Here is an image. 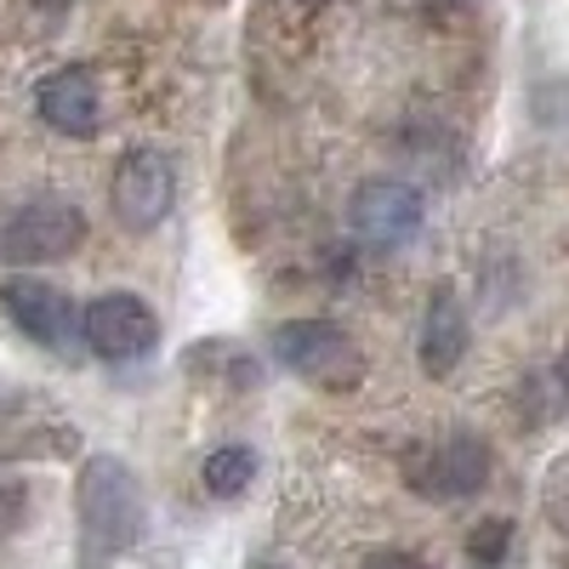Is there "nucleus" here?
<instances>
[{
    "label": "nucleus",
    "instance_id": "obj_9",
    "mask_svg": "<svg viewBox=\"0 0 569 569\" xmlns=\"http://www.w3.org/2000/svg\"><path fill=\"white\" fill-rule=\"evenodd\" d=\"M34 109H40V120L52 126L58 137L86 142V137L103 131V86H98V74H91L86 63L52 69L34 86Z\"/></svg>",
    "mask_w": 569,
    "mask_h": 569
},
{
    "label": "nucleus",
    "instance_id": "obj_5",
    "mask_svg": "<svg viewBox=\"0 0 569 569\" xmlns=\"http://www.w3.org/2000/svg\"><path fill=\"white\" fill-rule=\"evenodd\" d=\"M0 308L23 330V337L46 353H63L80 342V308L63 284L40 279V273H7L0 279Z\"/></svg>",
    "mask_w": 569,
    "mask_h": 569
},
{
    "label": "nucleus",
    "instance_id": "obj_6",
    "mask_svg": "<svg viewBox=\"0 0 569 569\" xmlns=\"http://www.w3.org/2000/svg\"><path fill=\"white\" fill-rule=\"evenodd\" d=\"M485 479H490V450L472 433H456V439H439V445H416L405 456V485L427 501L479 496Z\"/></svg>",
    "mask_w": 569,
    "mask_h": 569
},
{
    "label": "nucleus",
    "instance_id": "obj_3",
    "mask_svg": "<svg viewBox=\"0 0 569 569\" xmlns=\"http://www.w3.org/2000/svg\"><path fill=\"white\" fill-rule=\"evenodd\" d=\"M86 246V217L69 200H18L0 206V268L63 262Z\"/></svg>",
    "mask_w": 569,
    "mask_h": 569
},
{
    "label": "nucleus",
    "instance_id": "obj_10",
    "mask_svg": "<svg viewBox=\"0 0 569 569\" xmlns=\"http://www.w3.org/2000/svg\"><path fill=\"white\" fill-rule=\"evenodd\" d=\"M467 308L456 297V284H433V297H427V313H421V370L427 376H456L461 359H467Z\"/></svg>",
    "mask_w": 569,
    "mask_h": 569
},
{
    "label": "nucleus",
    "instance_id": "obj_13",
    "mask_svg": "<svg viewBox=\"0 0 569 569\" xmlns=\"http://www.w3.org/2000/svg\"><path fill=\"white\" fill-rule=\"evenodd\" d=\"M365 569H421L416 558H405V552H382V558H370Z\"/></svg>",
    "mask_w": 569,
    "mask_h": 569
},
{
    "label": "nucleus",
    "instance_id": "obj_8",
    "mask_svg": "<svg viewBox=\"0 0 569 569\" xmlns=\"http://www.w3.org/2000/svg\"><path fill=\"white\" fill-rule=\"evenodd\" d=\"M177 200V171L160 149H126L114 166V188H109V206L120 217V228L131 233H154L171 217Z\"/></svg>",
    "mask_w": 569,
    "mask_h": 569
},
{
    "label": "nucleus",
    "instance_id": "obj_4",
    "mask_svg": "<svg viewBox=\"0 0 569 569\" xmlns=\"http://www.w3.org/2000/svg\"><path fill=\"white\" fill-rule=\"evenodd\" d=\"M80 342L109 365H131L160 348V313L137 291H103L80 308Z\"/></svg>",
    "mask_w": 569,
    "mask_h": 569
},
{
    "label": "nucleus",
    "instance_id": "obj_2",
    "mask_svg": "<svg viewBox=\"0 0 569 569\" xmlns=\"http://www.w3.org/2000/svg\"><path fill=\"white\" fill-rule=\"evenodd\" d=\"M273 359L291 376H302L308 388H325V393H353L365 382L359 342L330 319H284L273 330Z\"/></svg>",
    "mask_w": 569,
    "mask_h": 569
},
{
    "label": "nucleus",
    "instance_id": "obj_11",
    "mask_svg": "<svg viewBox=\"0 0 569 569\" xmlns=\"http://www.w3.org/2000/svg\"><path fill=\"white\" fill-rule=\"evenodd\" d=\"M257 485V450L251 445H222L206 456V490L217 501H233V496H246Z\"/></svg>",
    "mask_w": 569,
    "mask_h": 569
},
{
    "label": "nucleus",
    "instance_id": "obj_7",
    "mask_svg": "<svg viewBox=\"0 0 569 569\" xmlns=\"http://www.w3.org/2000/svg\"><path fill=\"white\" fill-rule=\"evenodd\" d=\"M348 228L370 251H399L421 233V194L399 177H370L348 200Z\"/></svg>",
    "mask_w": 569,
    "mask_h": 569
},
{
    "label": "nucleus",
    "instance_id": "obj_12",
    "mask_svg": "<svg viewBox=\"0 0 569 569\" xmlns=\"http://www.w3.org/2000/svg\"><path fill=\"white\" fill-rule=\"evenodd\" d=\"M472 558H479V563H501L507 558V547H512V525H501V518H490V525H479V530H472Z\"/></svg>",
    "mask_w": 569,
    "mask_h": 569
},
{
    "label": "nucleus",
    "instance_id": "obj_1",
    "mask_svg": "<svg viewBox=\"0 0 569 569\" xmlns=\"http://www.w3.org/2000/svg\"><path fill=\"white\" fill-rule=\"evenodd\" d=\"M74 518H80V563L109 569L142 541V485L120 456H91L74 485Z\"/></svg>",
    "mask_w": 569,
    "mask_h": 569
},
{
    "label": "nucleus",
    "instance_id": "obj_14",
    "mask_svg": "<svg viewBox=\"0 0 569 569\" xmlns=\"http://www.w3.org/2000/svg\"><path fill=\"white\" fill-rule=\"evenodd\" d=\"M558 388H563V399H569V353H563V365H558Z\"/></svg>",
    "mask_w": 569,
    "mask_h": 569
}]
</instances>
